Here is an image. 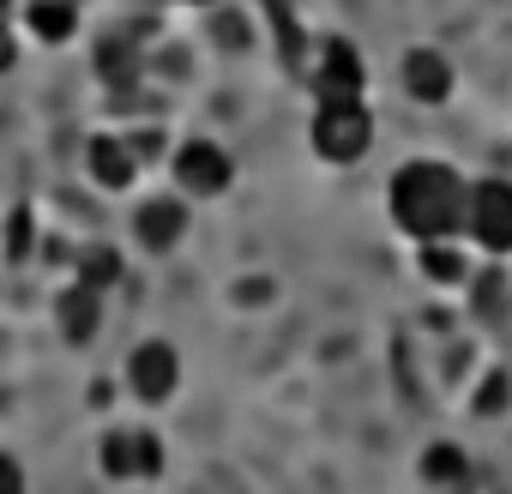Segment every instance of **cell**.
Masks as SVG:
<instances>
[{
	"label": "cell",
	"instance_id": "6da1fadb",
	"mask_svg": "<svg viewBox=\"0 0 512 494\" xmlns=\"http://www.w3.org/2000/svg\"><path fill=\"white\" fill-rule=\"evenodd\" d=\"M464 193H470V181L452 163L422 157V163H404L392 175V217L404 235H416V247L452 241V235H464Z\"/></svg>",
	"mask_w": 512,
	"mask_h": 494
},
{
	"label": "cell",
	"instance_id": "7a4b0ae2",
	"mask_svg": "<svg viewBox=\"0 0 512 494\" xmlns=\"http://www.w3.org/2000/svg\"><path fill=\"white\" fill-rule=\"evenodd\" d=\"M308 133H314V157L338 163V169H350L374 151V115L362 103H320Z\"/></svg>",
	"mask_w": 512,
	"mask_h": 494
},
{
	"label": "cell",
	"instance_id": "3957f363",
	"mask_svg": "<svg viewBox=\"0 0 512 494\" xmlns=\"http://www.w3.org/2000/svg\"><path fill=\"white\" fill-rule=\"evenodd\" d=\"M464 235L488 247V254H512V181H470Z\"/></svg>",
	"mask_w": 512,
	"mask_h": 494
},
{
	"label": "cell",
	"instance_id": "277c9868",
	"mask_svg": "<svg viewBox=\"0 0 512 494\" xmlns=\"http://www.w3.org/2000/svg\"><path fill=\"white\" fill-rule=\"evenodd\" d=\"M103 470H109V482H157L163 476V440L151 428H121L103 440Z\"/></svg>",
	"mask_w": 512,
	"mask_h": 494
},
{
	"label": "cell",
	"instance_id": "5b68a950",
	"mask_svg": "<svg viewBox=\"0 0 512 494\" xmlns=\"http://www.w3.org/2000/svg\"><path fill=\"white\" fill-rule=\"evenodd\" d=\"M175 386H181V356L169 350V344H139L133 356H127V392L139 398V404H169L175 398Z\"/></svg>",
	"mask_w": 512,
	"mask_h": 494
},
{
	"label": "cell",
	"instance_id": "8992f818",
	"mask_svg": "<svg viewBox=\"0 0 512 494\" xmlns=\"http://www.w3.org/2000/svg\"><path fill=\"white\" fill-rule=\"evenodd\" d=\"M362 85H368L362 55H356L344 37H332V43L320 49V61H314V97H320V103H362Z\"/></svg>",
	"mask_w": 512,
	"mask_h": 494
},
{
	"label": "cell",
	"instance_id": "52a82bcc",
	"mask_svg": "<svg viewBox=\"0 0 512 494\" xmlns=\"http://www.w3.org/2000/svg\"><path fill=\"white\" fill-rule=\"evenodd\" d=\"M175 181H181L193 199H217V193L235 181V163H229L223 145H211V139H187V145L175 151Z\"/></svg>",
	"mask_w": 512,
	"mask_h": 494
},
{
	"label": "cell",
	"instance_id": "ba28073f",
	"mask_svg": "<svg viewBox=\"0 0 512 494\" xmlns=\"http://www.w3.org/2000/svg\"><path fill=\"white\" fill-rule=\"evenodd\" d=\"M85 169H91V181H97V187L127 193V187H133V175H139V157H133V145H127L121 133H97V139L85 145Z\"/></svg>",
	"mask_w": 512,
	"mask_h": 494
},
{
	"label": "cell",
	"instance_id": "9c48e42d",
	"mask_svg": "<svg viewBox=\"0 0 512 494\" xmlns=\"http://www.w3.org/2000/svg\"><path fill=\"white\" fill-rule=\"evenodd\" d=\"M133 235L151 247V254H175L181 235H187V205L181 199H145L133 211Z\"/></svg>",
	"mask_w": 512,
	"mask_h": 494
},
{
	"label": "cell",
	"instance_id": "30bf717a",
	"mask_svg": "<svg viewBox=\"0 0 512 494\" xmlns=\"http://www.w3.org/2000/svg\"><path fill=\"white\" fill-rule=\"evenodd\" d=\"M404 91L416 103H446L452 97V61L440 49H410L404 55Z\"/></svg>",
	"mask_w": 512,
	"mask_h": 494
},
{
	"label": "cell",
	"instance_id": "8fae6325",
	"mask_svg": "<svg viewBox=\"0 0 512 494\" xmlns=\"http://www.w3.org/2000/svg\"><path fill=\"white\" fill-rule=\"evenodd\" d=\"M61 332H67V344H85L91 332H97V320H103V296L97 290H85V284H73V290H61Z\"/></svg>",
	"mask_w": 512,
	"mask_h": 494
},
{
	"label": "cell",
	"instance_id": "7c38bea8",
	"mask_svg": "<svg viewBox=\"0 0 512 494\" xmlns=\"http://www.w3.org/2000/svg\"><path fill=\"white\" fill-rule=\"evenodd\" d=\"M470 476V458H464V446H452V440H434L428 452H422V482L428 488H458Z\"/></svg>",
	"mask_w": 512,
	"mask_h": 494
},
{
	"label": "cell",
	"instance_id": "4fadbf2b",
	"mask_svg": "<svg viewBox=\"0 0 512 494\" xmlns=\"http://www.w3.org/2000/svg\"><path fill=\"white\" fill-rule=\"evenodd\" d=\"M422 278H434V284H464L470 278V260H464V247L458 241H422Z\"/></svg>",
	"mask_w": 512,
	"mask_h": 494
},
{
	"label": "cell",
	"instance_id": "5bb4252c",
	"mask_svg": "<svg viewBox=\"0 0 512 494\" xmlns=\"http://www.w3.org/2000/svg\"><path fill=\"white\" fill-rule=\"evenodd\" d=\"M25 25H31L37 43H67V37L79 31V13L67 7V0H37V7L25 13Z\"/></svg>",
	"mask_w": 512,
	"mask_h": 494
},
{
	"label": "cell",
	"instance_id": "9a60e30c",
	"mask_svg": "<svg viewBox=\"0 0 512 494\" xmlns=\"http://www.w3.org/2000/svg\"><path fill=\"white\" fill-rule=\"evenodd\" d=\"M97 73H103L115 91H127V85L139 79V49H133L127 37H103V43H97Z\"/></svg>",
	"mask_w": 512,
	"mask_h": 494
},
{
	"label": "cell",
	"instance_id": "2e32d148",
	"mask_svg": "<svg viewBox=\"0 0 512 494\" xmlns=\"http://www.w3.org/2000/svg\"><path fill=\"white\" fill-rule=\"evenodd\" d=\"M121 278V254H115V247H85V254H79V278L73 284H85V290H109Z\"/></svg>",
	"mask_w": 512,
	"mask_h": 494
},
{
	"label": "cell",
	"instance_id": "e0dca14e",
	"mask_svg": "<svg viewBox=\"0 0 512 494\" xmlns=\"http://www.w3.org/2000/svg\"><path fill=\"white\" fill-rule=\"evenodd\" d=\"M31 247H37V217H31V205H13V217H7V260L13 266L31 260Z\"/></svg>",
	"mask_w": 512,
	"mask_h": 494
},
{
	"label": "cell",
	"instance_id": "ac0fdd59",
	"mask_svg": "<svg viewBox=\"0 0 512 494\" xmlns=\"http://www.w3.org/2000/svg\"><path fill=\"white\" fill-rule=\"evenodd\" d=\"M506 398H512V380H506V374H488V380H482V392H476V410H482V416H494V410H506Z\"/></svg>",
	"mask_w": 512,
	"mask_h": 494
},
{
	"label": "cell",
	"instance_id": "d6986e66",
	"mask_svg": "<svg viewBox=\"0 0 512 494\" xmlns=\"http://www.w3.org/2000/svg\"><path fill=\"white\" fill-rule=\"evenodd\" d=\"M0 494H25V464L13 452H0Z\"/></svg>",
	"mask_w": 512,
	"mask_h": 494
},
{
	"label": "cell",
	"instance_id": "ffe728a7",
	"mask_svg": "<svg viewBox=\"0 0 512 494\" xmlns=\"http://www.w3.org/2000/svg\"><path fill=\"white\" fill-rule=\"evenodd\" d=\"M13 61H19V49H13V31H7V19H0V73H13Z\"/></svg>",
	"mask_w": 512,
	"mask_h": 494
},
{
	"label": "cell",
	"instance_id": "44dd1931",
	"mask_svg": "<svg viewBox=\"0 0 512 494\" xmlns=\"http://www.w3.org/2000/svg\"><path fill=\"white\" fill-rule=\"evenodd\" d=\"M7 7H13V0H0V19H7Z\"/></svg>",
	"mask_w": 512,
	"mask_h": 494
},
{
	"label": "cell",
	"instance_id": "7402d4cb",
	"mask_svg": "<svg viewBox=\"0 0 512 494\" xmlns=\"http://www.w3.org/2000/svg\"><path fill=\"white\" fill-rule=\"evenodd\" d=\"M181 7H205V0H181Z\"/></svg>",
	"mask_w": 512,
	"mask_h": 494
}]
</instances>
